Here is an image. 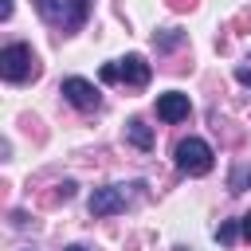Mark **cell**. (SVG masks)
Returning <instances> with one entry per match:
<instances>
[{
	"label": "cell",
	"instance_id": "cell-18",
	"mask_svg": "<svg viewBox=\"0 0 251 251\" xmlns=\"http://www.w3.org/2000/svg\"><path fill=\"white\" fill-rule=\"evenodd\" d=\"M173 8H192V0H173Z\"/></svg>",
	"mask_w": 251,
	"mask_h": 251
},
{
	"label": "cell",
	"instance_id": "cell-15",
	"mask_svg": "<svg viewBox=\"0 0 251 251\" xmlns=\"http://www.w3.org/2000/svg\"><path fill=\"white\" fill-rule=\"evenodd\" d=\"M235 82H243V86H251V71H247V67H235Z\"/></svg>",
	"mask_w": 251,
	"mask_h": 251
},
{
	"label": "cell",
	"instance_id": "cell-2",
	"mask_svg": "<svg viewBox=\"0 0 251 251\" xmlns=\"http://www.w3.org/2000/svg\"><path fill=\"white\" fill-rule=\"evenodd\" d=\"M212 165H216V153H212L208 141H200V137H184V141L176 145V169H180V173H188V176H204V173H212Z\"/></svg>",
	"mask_w": 251,
	"mask_h": 251
},
{
	"label": "cell",
	"instance_id": "cell-19",
	"mask_svg": "<svg viewBox=\"0 0 251 251\" xmlns=\"http://www.w3.org/2000/svg\"><path fill=\"white\" fill-rule=\"evenodd\" d=\"M67 251H86V247H82V243H75V247H67Z\"/></svg>",
	"mask_w": 251,
	"mask_h": 251
},
{
	"label": "cell",
	"instance_id": "cell-7",
	"mask_svg": "<svg viewBox=\"0 0 251 251\" xmlns=\"http://www.w3.org/2000/svg\"><path fill=\"white\" fill-rule=\"evenodd\" d=\"M90 20V0H63V31H78Z\"/></svg>",
	"mask_w": 251,
	"mask_h": 251
},
{
	"label": "cell",
	"instance_id": "cell-16",
	"mask_svg": "<svg viewBox=\"0 0 251 251\" xmlns=\"http://www.w3.org/2000/svg\"><path fill=\"white\" fill-rule=\"evenodd\" d=\"M239 224H243V239H247V243H251V212H247V216H243V220H239Z\"/></svg>",
	"mask_w": 251,
	"mask_h": 251
},
{
	"label": "cell",
	"instance_id": "cell-5",
	"mask_svg": "<svg viewBox=\"0 0 251 251\" xmlns=\"http://www.w3.org/2000/svg\"><path fill=\"white\" fill-rule=\"evenodd\" d=\"M188 114H192V102H188V94H180V90L157 94V118H161V122H184Z\"/></svg>",
	"mask_w": 251,
	"mask_h": 251
},
{
	"label": "cell",
	"instance_id": "cell-13",
	"mask_svg": "<svg viewBox=\"0 0 251 251\" xmlns=\"http://www.w3.org/2000/svg\"><path fill=\"white\" fill-rule=\"evenodd\" d=\"M98 78H102V82H118V63H102Z\"/></svg>",
	"mask_w": 251,
	"mask_h": 251
},
{
	"label": "cell",
	"instance_id": "cell-9",
	"mask_svg": "<svg viewBox=\"0 0 251 251\" xmlns=\"http://www.w3.org/2000/svg\"><path fill=\"white\" fill-rule=\"evenodd\" d=\"M35 12L51 24V27H63V0H31Z\"/></svg>",
	"mask_w": 251,
	"mask_h": 251
},
{
	"label": "cell",
	"instance_id": "cell-11",
	"mask_svg": "<svg viewBox=\"0 0 251 251\" xmlns=\"http://www.w3.org/2000/svg\"><path fill=\"white\" fill-rule=\"evenodd\" d=\"M239 235H243V224H239V220H224V224L216 227V239H220V243H227V247H231Z\"/></svg>",
	"mask_w": 251,
	"mask_h": 251
},
{
	"label": "cell",
	"instance_id": "cell-4",
	"mask_svg": "<svg viewBox=\"0 0 251 251\" xmlns=\"http://www.w3.org/2000/svg\"><path fill=\"white\" fill-rule=\"evenodd\" d=\"M59 94L75 106V110H82V114H94L98 106H102V94L94 90V82H86V78H78V75H71V78H63V86H59Z\"/></svg>",
	"mask_w": 251,
	"mask_h": 251
},
{
	"label": "cell",
	"instance_id": "cell-6",
	"mask_svg": "<svg viewBox=\"0 0 251 251\" xmlns=\"http://www.w3.org/2000/svg\"><path fill=\"white\" fill-rule=\"evenodd\" d=\"M149 63H145V55H126V59H118V82H129V86H145L149 82Z\"/></svg>",
	"mask_w": 251,
	"mask_h": 251
},
{
	"label": "cell",
	"instance_id": "cell-12",
	"mask_svg": "<svg viewBox=\"0 0 251 251\" xmlns=\"http://www.w3.org/2000/svg\"><path fill=\"white\" fill-rule=\"evenodd\" d=\"M153 43H157V51H173V47H180V43H184V31L169 27V31H161V35H153Z\"/></svg>",
	"mask_w": 251,
	"mask_h": 251
},
{
	"label": "cell",
	"instance_id": "cell-3",
	"mask_svg": "<svg viewBox=\"0 0 251 251\" xmlns=\"http://www.w3.org/2000/svg\"><path fill=\"white\" fill-rule=\"evenodd\" d=\"M133 188H141V184H106V188H94L90 200H86L90 216L102 220V216H118V212H126V204L133 200Z\"/></svg>",
	"mask_w": 251,
	"mask_h": 251
},
{
	"label": "cell",
	"instance_id": "cell-10",
	"mask_svg": "<svg viewBox=\"0 0 251 251\" xmlns=\"http://www.w3.org/2000/svg\"><path fill=\"white\" fill-rule=\"evenodd\" d=\"M251 188V165H235L227 176V192H247Z\"/></svg>",
	"mask_w": 251,
	"mask_h": 251
},
{
	"label": "cell",
	"instance_id": "cell-14",
	"mask_svg": "<svg viewBox=\"0 0 251 251\" xmlns=\"http://www.w3.org/2000/svg\"><path fill=\"white\" fill-rule=\"evenodd\" d=\"M75 188H78L75 180H63V184H59V196H63V200H71V196H75Z\"/></svg>",
	"mask_w": 251,
	"mask_h": 251
},
{
	"label": "cell",
	"instance_id": "cell-8",
	"mask_svg": "<svg viewBox=\"0 0 251 251\" xmlns=\"http://www.w3.org/2000/svg\"><path fill=\"white\" fill-rule=\"evenodd\" d=\"M126 141H129L133 149L149 153V149H153V129H149L141 118H129V122H126Z\"/></svg>",
	"mask_w": 251,
	"mask_h": 251
},
{
	"label": "cell",
	"instance_id": "cell-1",
	"mask_svg": "<svg viewBox=\"0 0 251 251\" xmlns=\"http://www.w3.org/2000/svg\"><path fill=\"white\" fill-rule=\"evenodd\" d=\"M39 75V63H35V51L27 47V43H8L4 51H0V78L4 82H27V78H35Z\"/></svg>",
	"mask_w": 251,
	"mask_h": 251
},
{
	"label": "cell",
	"instance_id": "cell-17",
	"mask_svg": "<svg viewBox=\"0 0 251 251\" xmlns=\"http://www.w3.org/2000/svg\"><path fill=\"white\" fill-rule=\"evenodd\" d=\"M12 16V0H0V20H8Z\"/></svg>",
	"mask_w": 251,
	"mask_h": 251
}]
</instances>
